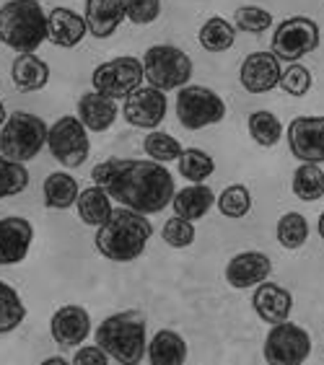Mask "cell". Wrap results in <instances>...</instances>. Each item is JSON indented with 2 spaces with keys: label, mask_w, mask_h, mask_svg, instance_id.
I'll return each mask as SVG.
<instances>
[{
  "label": "cell",
  "mask_w": 324,
  "mask_h": 365,
  "mask_svg": "<svg viewBox=\"0 0 324 365\" xmlns=\"http://www.w3.org/2000/svg\"><path fill=\"white\" fill-rule=\"evenodd\" d=\"M93 184L104 187L112 200L143 215H156L171 205L174 176L153 158H106L91 171Z\"/></svg>",
  "instance_id": "6da1fadb"
},
{
  "label": "cell",
  "mask_w": 324,
  "mask_h": 365,
  "mask_svg": "<svg viewBox=\"0 0 324 365\" xmlns=\"http://www.w3.org/2000/svg\"><path fill=\"white\" fill-rule=\"evenodd\" d=\"M151 236H153V225H151L148 215L135 212L130 207H120L112 212V218L101 228H96L93 244L104 259L133 262L143 257Z\"/></svg>",
  "instance_id": "7a4b0ae2"
},
{
  "label": "cell",
  "mask_w": 324,
  "mask_h": 365,
  "mask_svg": "<svg viewBox=\"0 0 324 365\" xmlns=\"http://www.w3.org/2000/svg\"><path fill=\"white\" fill-rule=\"evenodd\" d=\"M96 344L112 358V363L138 365L146 360L148 339H146V317L141 311H120L106 317L96 327Z\"/></svg>",
  "instance_id": "3957f363"
},
{
  "label": "cell",
  "mask_w": 324,
  "mask_h": 365,
  "mask_svg": "<svg viewBox=\"0 0 324 365\" xmlns=\"http://www.w3.org/2000/svg\"><path fill=\"white\" fill-rule=\"evenodd\" d=\"M0 42L21 52H36L47 42V14L39 0H8L0 6Z\"/></svg>",
  "instance_id": "277c9868"
},
{
  "label": "cell",
  "mask_w": 324,
  "mask_h": 365,
  "mask_svg": "<svg viewBox=\"0 0 324 365\" xmlns=\"http://www.w3.org/2000/svg\"><path fill=\"white\" fill-rule=\"evenodd\" d=\"M47 133L50 125L31 112L8 114L6 125L0 127V153L14 161H31L47 148Z\"/></svg>",
  "instance_id": "5b68a950"
},
{
  "label": "cell",
  "mask_w": 324,
  "mask_h": 365,
  "mask_svg": "<svg viewBox=\"0 0 324 365\" xmlns=\"http://www.w3.org/2000/svg\"><path fill=\"white\" fill-rule=\"evenodd\" d=\"M143 68H146V81L153 88L161 91H174L190 83L192 78V60L184 49L174 44H153L143 55Z\"/></svg>",
  "instance_id": "8992f818"
},
{
  "label": "cell",
  "mask_w": 324,
  "mask_h": 365,
  "mask_svg": "<svg viewBox=\"0 0 324 365\" xmlns=\"http://www.w3.org/2000/svg\"><path fill=\"white\" fill-rule=\"evenodd\" d=\"M47 148H50L52 158L57 163H63L65 169H78V166H83L88 153H91L88 127L78 120L76 114H65L55 125H50Z\"/></svg>",
  "instance_id": "52a82bcc"
},
{
  "label": "cell",
  "mask_w": 324,
  "mask_h": 365,
  "mask_svg": "<svg viewBox=\"0 0 324 365\" xmlns=\"http://www.w3.org/2000/svg\"><path fill=\"white\" fill-rule=\"evenodd\" d=\"M226 117V101L205 86H182L176 93V120L187 130L218 125Z\"/></svg>",
  "instance_id": "ba28073f"
},
{
  "label": "cell",
  "mask_w": 324,
  "mask_h": 365,
  "mask_svg": "<svg viewBox=\"0 0 324 365\" xmlns=\"http://www.w3.org/2000/svg\"><path fill=\"white\" fill-rule=\"evenodd\" d=\"M322 42V31L317 21L309 16H290L280 21L273 31V52L280 57V63H298L301 57L311 55Z\"/></svg>",
  "instance_id": "9c48e42d"
},
{
  "label": "cell",
  "mask_w": 324,
  "mask_h": 365,
  "mask_svg": "<svg viewBox=\"0 0 324 365\" xmlns=\"http://www.w3.org/2000/svg\"><path fill=\"white\" fill-rule=\"evenodd\" d=\"M146 81V68H143V60L130 55L114 57V60H106V63L96 65V71L91 76L93 91L104 93L109 98H127L133 91H138Z\"/></svg>",
  "instance_id": "30bf717a"
},
{
  "label": "cell",
  "mask_w": 324,
  "mask_h": 365,
  "mask_svg": "<svg viewBox=\"0 0 324 365\" xmlns=\"http://www.w3.org/2000/svg\"><path fill=\"white\" fill-rule=\"evenodd\" d=\"M265 360L270 365H301L311 355L309 331L293 322L273 324L265 337Z\"/></svg>",
  "instance_id": "8fae6325"
},
{
  "label": "cell",
  "mask_w": 324,
  "mask_h": 365,
  "mask_svg": "<svg viewBox=\"0 0 324 365\" xmlns=\"http://www.w3.org/2000/svg\"><path fill=\"white\" fill-rule=\"evenodd\" d=\"M166 91L153 88V86H141L138 91H133L122 104V117L127 125L138 127V130H156L166 120Z\"/></svg>",
  "instance_id": "7c38bea8"
},
{
  "label": "cell",
  "mask_w": 324,
  "mask_h": 365,
  "mask_svg": "<svg viewBox=\"0 0 324 365\" xmlns=\"http://www.w3.org/2000/svg\"><path fill=\"white\" fill-rule=\"evenodd\" d=\"M285 138L290 153L301 163H324V117H296Z\"/></svg>",
  "instance_id": "4fadbf2b"
},
{
  "label": "cell",
  "mask_w": 324,
  "mask_h": 365,
  "mask_svg": "<svg viewBox=\"0 0 324 365\" xmlns=\"http://www.w3.org/2000/svg\"><path fill=\"white\" fill-rule=\"evenodd\" d=\"M283 65L280 57L270 52H252L244 57L239 71V83L247 93H268L280 86Z\"/></svg>",
  "instance_id": "5bb4252c"
},
{
  "label": "cell",
  "mask_w": 324,
  "mask_h": 365,
  "mask_svg": "<svg viewBox=\"0 0 324 365\" xmlns=\"http://www.w3.org/2000/svg\"><path fill=\"white\" fill-rule=\"evenodd\" d=\"M50 334L60 347H81L86 339L91 337V317L83 306L68 303L52 314Z\"/></svg>",
  "instance_id": "9a60e30c"
},
{
  "label": "cell",
  "mask_w": 324,
  "mask_h": 365,
  "mask_svg": "<svg viewBox=\"0 0 324 365\" xmlns=\"http://www.w3.org/2000/svg\"><path fill=\"white\" fill-rule=\"evenodd\" d=\"M34 241V225L21 215L0 218V267L21 264Z\"/></svg>",
  "instance_id": "2e32d148"
},
{
  "label": "cell",
  "mask_w": 324,
  "mask_h": 365,
  "mask_svg": "<svg viewBox=\"0 0 324 365\" xmlns=\"http://www.w3.org/2000/svg\"><path fill=\"white\" fill-rule=\"evenodd\" d=\"M273 274V262L268 254L262 252H241L228 259L226 264V282L236 290H249L257 288L260 282H265Z\"/></svg>",
  "instance_id": "e0dca14e"
},
{
  "label": "cell",
  "mask_w": 324,
  "mask_h": 365,
  "mask_svg": "<svg viewBox=\"0 0 324 365\" xmlns=\"http://www.w3.org/2000/svg\"><path fill=\"white\" fill-rule=\"evenodd\" d=\"M252 309L254 314L262 319L265 324H280L288 322L290 311H293V295L288 290L278 285V282H260L252 293Z\"/></svg>",
  "instance_id": "ac0fdd59"
},
{
  "label": "cell",
  "mask_w": 324,
  "mask_h": 365,
  "mask_svg": "<svg viewBox=\"0 0 324 365\" xmlns=\"http://www.w3.org/2000/svg\"><path fill=\"white\" fill-rule=\"evenodd\" d=\"M88 34L86 19L81 14H76L73 8L57 6L47 14V39L55 47L71 49L83 42V36Z\"/></svg>",
  "instance_id": "d6986e66"
},
{
  "label": "cell",
  "mask_w": 324,
  "mask_h": 365,
  "mask_svg": "<svg viewBox=\"0 0 324 365\" xmlns=\"http://www.w3.org/2000/svg\"><path fill=\"white\" fill-rule=\"evenodd\" d=\"M83 19L88 34L96 39H109L127 19L125 0H86Z\"/></svg>",
  "instance_id": "ffe728a7"
},
{
  "label": "cell",
  "mask_w": 324,
  "mask_h": 365,
  "mask_svg": "<svg viewBox=\"0 0 324 365\" xmlns=\"http://www.w3.org/2000/svg\"><path fill=\"white\" fill-rule=\"evenodd\" d=\"M11 81L19 93H34L42 91L50 83V65L34 52H21L11 65Z\"/></svg>",
  "instance_id": "44dd1931"
},
{
  "label": "cell",
  "mask_w": 324,
  "mask_h": 365,
  "mask_svg": "<svg viewBox=\"0 0 324 365\" xmlns=\"http://www.w3.org/2000/svg\"><path fill=\"white\" fill-rule=\"evenodd\" d=\"M78 120L91 133H106L117 120V101L99 91H88L78 98Z\"/></svg>",
  "instance_id": "7402d4cb"
},
{
  "label": "cell",
  "mask_w": 324,
  "mask_h": 365,
  "mask_svg": "<svg viewBox=\"0 0 324 365\" xmlns=\"http://www.w3.org/2000/svg\"><path fill=\"white\" fill-rule=\"evenodd\" d=\"M216 192L208 187V184H190V187H182V190L174 192V200H171V207H174V215L187 220H200L205 218L211 207L216 205Z\"/></svg>",
  "instance_id": "603a6c76"
},
{
  "label": "cell",
  "mask_w": 324,
  "mask_h": 365,
  "mask_svg": "<svg viewBox=\"0 0 324 365\" xmlns=\"http://www.w3.org/2000/svg\"><path fill=\"white\" fill-rule=\"evenodd\" d=\"M76 212H78V218L83 220L86 225H91V228H101L106 220L112 218L114 200L104 187L93 184V187H88V190H81L78 202H76Z\"/></svg>",
  "instance_id": "cb8c5ba5"
},
{
  "label": "cell",
  "mask_w": 324,
  "mask_h": 365,
  "mask_svg": "<svg viewBox=\"0 0 324 365\" xmlns=\"http://www.w3.org/2000/svg\"><path fill=\"white\" fill-rule=\"evenodd\" d=\"M146 360L151 365H182L187 363V342L179 331L158 329L148 342Z\"/></svg>",
  "instance_id": "d4e9b609"
},
{
  "label": "cell",
  "mask_w": 324,
  "mask_h": 365,
  "mask_svg": "<svg viewBox=\"0 0 324 365\" xmlns=\"http://www.w3.org/2000/svg\"><path fill=\"white\" fill-rule=\"evenodd\" d=\"M42 195H44V205L50 210H68V207H73L78 202L81 184L68 171H55V174H50L44 179Z\"/></svg>",
  "instance_id": "484cf974"
},
{
  "label": "cell",
  "mask_w": 324,
  "mask_h": 365,
  "mask_svg": "<svg viewBox=\"0 0 324 365\" xmlns=\"http://www.w3.org/2000/svg\"><path fill=\"white\" fill-rule=\"evenodd\" d=\"M200 47L208 52H226L236 42V26L231 21H226L223 16H211L208 21L200 26Z\"/></svg>",
  "instance_id": "4316f807"
},
{
  "label": "cell",
  "mask_w": 324,
  "mask_h": 365,
  "mask_svg": "<svg viewBox=\"0 0 324 365\" xmlns=\"http://www.w3.org/2000/svg\"><path fill=\"white\" fill-rule=\"evenodd\" d=\"M290 190L298 200L303 202H317L324 197V171L319 169V163H306L303 161L290 179Z\"/></svg>",
  "instance_id": "83f0119b"
},
{
  "label": "cell",
  "mask_w": 324,
  "mask_h": 365,
  "mask_svg": "<svg viewBox=\"0 0 324 365\" xmlns=\"http://www.w3.org/2000/svg\"><path fill=\"white\" fill-rule=\"evenodd\" d=\"M26 319V306L14 285L0 280V334H11Z\"/></svg>",
  "instance_id": "f1b7e54d"
},
{
  "label": "cell",
  "mask_w": 324,
  "mask_h": 365,
  "mask_svg": "<svg viewBox=\"0 0 324 365\" xmlns=\"http://www.w3.org/2000/svg\"><path fill=\"white\" fill-rule=\"evenodd\" d=\"M247 127H249V135H252V140L257 143L260 148H275L278 143H280V138H283L280 120H278L273 112H268V109H260V112L249 114Z\"/></svg>",
  "instance_id": "f546056e"
},
{
  "label": "cell",
  "mask_w": 324,
  "mask_h": 365,
  "mask_svg": "<svg viewBox=\"0 0 324 365\" xmlns=\"http://www.w3.org/2000/svg\"><path fill=\"white\" fill-rule=\"evenodd\" d=\"M216 171V161L211 153H205L200 148H184L179 155V174L192 184H203L205 179H211Z\"/></svg>",
  "instance_id": "4dcf8cb0"
},
{
  "label": "cell",
  "mask_w": 324,
  "mask_h": 365,
  "mask_svg": "<svg viewBox=\"0 0 324 365\" xmlns=\"http://www.w3.org/2000/svg\"><path fill=\"white\" fill-rule=\"evenodd\" d=\"M278 244L288 252H296L301 249L306 241H309V223L301 212H285L280 220H278Z\"/></svg>",
  "instance_id": "1f68e13d"
},
{
  "label": "cell",
  "mask_w": 324,
  "mask_h": 365,
  "mask_svg": "<svg viewBox=\"0 0 324 365\" xmlns=\"http://www.w3.org/2000/svg\"><path fill=\"white\" fill-rule=\"evenodd\" d=\"M216 205H218L221 215H226V218L231 220L247 218L249 210H252V195H249V190L244 184H228L221 192L218 200H216Z\"/></svg>",
  "instance_id": "d6a6232c"
},
{
  "label": "cell",
  "mask_w": 324,
  "mask_h": 365,
  "mask_svg": "<svg viewBox=\"0 0 324 365\" xmlns=\"http://www.w3.org/2000/svg\"><path fill=\"white\" fill-rule=\"evenodd\" d=\"M143 148H146V153L148 158L158 163H171V161H179V155H182V143L176 140L174 135L169 133H161V130H151L146 135V140H143Z\"/></svg>",
  "instance_id": "836d02e7"
},
{
  "label": "cell",
  "mask_w": 324,
  "mask_h": 365,
  "mask_svg": "<svg viewBox=\"0 0 324 365\" xmlns=\"http://www.w3.org/2000/svg\"><path fill=\"white\" fill-rule=\"evenodd\" d=\"M26 187H29V171L24 169V163L0 153V200L21 195Z\"/></svg>",
  "instance_id": "e575fe53"
},
{
  "label": "cell",
  "mask_w": 324,
  "mask_h": 365,
  "mask_svg": "<svg viewBox=\"0 0 324 365\" xmlns=\"http://www.w3.org/2000/svg\"><path fill=\"white\" fill-rule=\"evenodd\" d=\"M273 14L265 11L260 6H241L236 8V14H233V26L244 31V34H262V31H268L273 26Z\"/></svg>",
  "instance_id": "d590c367"
},
{
  "label": "cell",
  "mask_w": 324,
  "mask_h": 365,
  "mask_svg": "<svg viewBox=\"0 0 324 365\" xmlns=\"http://www.w3.org/2000/svg\"><path fill=\"white\" fill-rule=\"evenodd\" d=\"M195 236H198V231H195L192 220L179 218V215L169 218L166 223H163V228H161L163 244L171 246V249H187V246L195 244Z\"/></svg>",
  "instance_id": "8d00e7d4"
},
{
  "label": "cell",
  "mask_w": 324,
  "mask_h": 365,
  "mask_svg": "<svg viewBox=\"0 0 324 365\" xmlns=\"http://www.w3.org/2000/svg\"><path fill=\"white\" fill-rule=\"evenodd\" d=\"M311 83H314V78H311V71L306 65H288L280 76V88L288 96L293 98H303L306 93L311 91Z\"/></svg>",
  "instance_id": "74e56055"
},
{
  "label": "cell",
  "mask_w": 324,
  "mask_h": 365,
  "mask_svg": "<svg viewBox=\"0 0 324 365\" xmlns=\"http://www.w3.org/2000/svg\"><path fill=\"white\" fill-rule=\"evenodd\" d=\"M125 11L135 26H148L161 16V0H125Z\"/></svg>",
  "instance_id": "f35d334b"
},
{
  "label": "cell",
  "mask_w": 324,
  "mask_h": 365,
  "mask_svg": "<svg viewBox=\"0 0 324 365\" xmlns=\"http://www.w3.org/2000/svg\"><path fill=\"white\" fill-rule=\"evenodd\" d=\"M109 363H112V358L101 350L99 344H86V347L81 344L78 352L73 355V365H109Z\"/></svg>",
  "instance_id": "ab89813d"
},
{
  "label": "cell",
  "mask_w": 324,
  "mask_h": 365,
  "mask_svg": "<svg viewBox=\"0 0 324 365\" xmlns=\"http://www.w3.org/2000/svg\"><path fill=\"white\" fill-rule=\"evenodd\" d=\"M6 120H8V114H6V106H3V101H0V127L6 125Z\"/></svg>",
  "instance_id": "60d3db41"
},
{
  "label": "cell",
  "mask_w": 324,
  "mask_h": 365,
  "mask_svg": "<svg viewBox=\"0 0 324 365\" xmlns=\"http://www.w3.org/2000/svg\"><path fill=\"white\" fill-rule=\"evenodd\" d=\"M317 231H319V236H322V241H324V212L319 215V223H317Z\"/></svg>",
  "instance_id": "b9f144b4"
},
{
  "label": "cell",
  "mask_w": 324,
  "mask_h": 365,
  "mask_svg": "<svg viewBox=\"0 0 324 365\" xmlns=\"http://www.w3.org/2000/svg\"><path fill=\"white\" fill-rule=\"evenodd\" d=\"M63 365V363H68V360H63V358H50V360H44V365Z\"/></svg>",
  "instance_id": "7bdbcfd3"
}]
</instances>
